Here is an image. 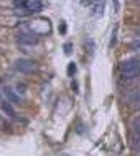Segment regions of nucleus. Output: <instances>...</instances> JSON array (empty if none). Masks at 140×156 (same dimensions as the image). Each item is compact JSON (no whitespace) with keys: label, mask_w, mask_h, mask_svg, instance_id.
I'll list each match as a JSON object with an SVG mask.
<instances>
[{"label":"nucleus","mask_w":140,"mask_h":156,"mask_svg":"<svg viewBox=\"0 0 140 156\" xmlns=\"http://www.w3.org/2000/svg\"><path fill=\"white\" fill-rule=\"evenodd\" d=\"M17 40H18L20 44H36L40 38L36 35H33V33H30L28 30H25V28H22L18 33V36H17Z\"/></svg>","instance_id":"39448f33"},{"label":"nucleus","mask_w":140,"mask_h":156,"mask_svg":"<svg viewBox=\"0 0 140 156\" xmlns=\"http://www.w3.org/2000/svg\"><path fill=\"white\" fill-rule=\"evenodd\" d=\"M104 12V3H94V10H92V13H94V16H101Z\"/></svg>","instance_id":"9d476101"},{"label":"nucleus","mask_w":140,"mask_h":156,"mask_svg":"<svg viewBox=\"0 0 140 156\" xmlns=\"http://www.w3.org/2000/svg\"><path fill=\"white\" fill-rule=\"evenodd\" d=\"M125 104L132 110H140V89H134L125 95Z\"/></svg>","instance_id":"20e7f679"},{"label":"nucleus","mask_w":140,"mask_h":156,"mask_svg":"<svg viewBox=\"0 0 140 156\" xmlns=\"http://www.w3.org/2000/svg\"><path fill=\"white\" fill-rule=\"evenodd\" d=\"M15 8H20L22 13H40L45 8V2H40V0H23V2H13Z\"/></svg>","instance_id":"f03ea898"},{"label":"nucleus","mask_w":140,"mask_h":156,"mask_svg":"<svg viewBox=\"0 0 140 156\" xmlns=\"http://www.w3.org/2000/svg\"><path fill=\"white\" fill-rule=\"evenodd\" d=\"M71 48H73V46H71L69 43H66V44H64V53L69 54V53H71Z\"/></svg>","instance_id":"4468645a"},{"label":"nucleus","mask_w":140,"mask_h":156,"mask_svg":"<svg viewBox=\"0 0 140 156\" xmlns=\"http://www.w3.org/2000/svg\"><path fill=\"white\" fill-rule=\"evenodd\" d=\"M86 44H87V48H89V49H87L89 53L94 51V41H92L91 38H86V41H84V46H86Z\"/></svg>","instance_id":"9b49d317"},{"label":"nucleus","mask_w":140,"mask_h":156,"mask_svg":"<svg viewBox=\"0 0 140 156\" xmlns=\"http://www.w3.org/2000/svg\"><path fill=\"white\" fill-rule=\"evenodd\" d=\"M138 5H140V2H138Z\"/></svg>","instance_id":"2eb2a0df"},{"label":"nucleus","mask_w":140,"mask_h":156,"mask_svg":"<svg viewBox=\"0 0 140 156\" xmlns=\"http://www.w3.org/2000/svg\"><path fill=\"white\" fill-rule=\"evenodd\" d=\"M74 74H76V64H74V62H69V64H68V76L73 77Z\"/></svg>","instance_id":"f8f14e48"},{"label":"nucleus","mask_w":140,"mask_h":156,"mask_svg":"<svg viewBox=\"0 0 140 156\" xmlns=\"http://www.w3.org/2000/svg\"><path fill=\"white\" fill-rule=\"evenodd\" d=\"M130 148H132L135 153L140 151V135H135V133H130Z\"/></svg>","instance_id":"6e6552de"},{"label":"nucleus","mask_w":140,"mask_h":156,"mask_svg":"<svg viewBox=\"0 0 140 156\" xmlns=\"http://www.w3.org/2000/svg\"><path fill=\"white\" fill-rule=\"evenodd\" d=\"M3 95H5L7 102L12 104V105H18V104L23 102V99L20 97V94H17L12 87H3Z\"/></svg>","instance_id":"423d86ee"},{"label":"nucleus","mask_w":140,"mask_h":156,"mask_svg":"<svg viewBox=\"0 0 140 156\" xmlns=\"http://www.w3.org/2000/svg\"><path fill=\"white\" fill-rule=\"evenodd\" d=\"M15 69L20 71L23 74H31L38 69L36 62L35 61H30V59H17L15 61Z\"/></svg>","instance_id":"7ed1b4c3"},{"label":"nucleus","mask_w":140,"mask_h":156,"mask_svg":"<svg viewBox=\"0 0 140 156\" xmlns=\"http://www.w3.org/2000/svg\"><path fill=\"white\" fill-rule=\"evenodd\" d=\"M119 71H120L122 79H125V81L137 79L140 76V59L138 58H130V59L122 61L120 66H119Z\"/></svg>","instance_id":"f257e3e1"},{"label":"nucleus","mask_w":140,"mask_h":156,"mask_svg":"<svg viewBox=\"0 0 140 156\" xmlns=\"http://www.w3.org/2000/svg\"><path fill=\"white\" fill-rule=\"evenodd\" d=\"M130 48L135 49L137 53H140V40H135V41H132V43H130Z\"/></svg>","instance_id":"ddd939ff"},{"label":"nucleus","mask_w":140,"mask_h":156,"mask_svg":"<svg viewBox=\"0 0 140 156\" xmlns=\"http://www.w3.org/2000/svg\"><path fill=\"white\" fill-rule=\"evenodd\" d=\"M138 31H140V30H138Z\"/></svg>","instance_id":"dca6fc26"},{"label":"nucleus","mask_w":140,"mask_h":156,"mask_svg":"<svg viewBox=\"0 0 140 156\" xmlns=\"http://www.w3.org/2000/svg\"><path fill=\"white\" fill-rule=\"evenodd\" d=\"M130 133L140 135V117H135L132 120V125H130Z\"/></svg>","instance_id":"1a4fd4ad"},{"label":"nucleus","mask_w":140,"mask_h":156,"mask_svg":"<svg viewBox=\"0 0 140 156\" xmlns=\"http://www.w3.org/2000/svg\"><path fill=\"white\" fill-rule=\"evenodd\" d=\"M0 108H2V112L5 113V115H8L10 119H15V117H17V113L13 110V107H12V104H8L7 100H3V102L0 104Z\"/></svg>","instance_id":"0eeeda50"}]
</instances>
